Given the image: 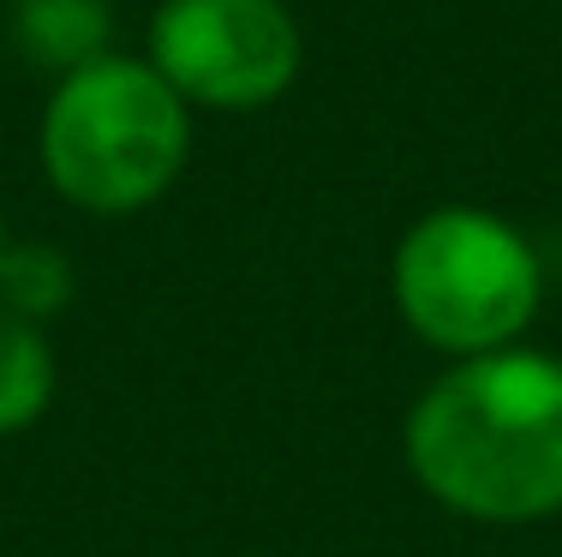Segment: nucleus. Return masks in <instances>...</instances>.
<instances>
[{"label":"nucleus","mask_w":562,"mask_h":557,"mask_svg":"<svg viewBox=\"0 0 562 557\" xmlns=\"http://www.w3.org/2000/svg\"><path fill=\"white\" fill-rule=\"evenodd\" d=\"M36 163L85 216H138L192 163V109L144 55L109 48L55 78L36 121Z\"/></svg>","instance_id":"f03ea898"},{"label":"nucleus","mask_w":562,"mask_h":557,"mask_svg":"<svg viewBox=\"0 0 562 557\" xmlns=\"http://www.w3.org/2000/svg\"><path fill=\"white\" fill-rule=\"evenodd\" d=\"M0 258H7V216H0Z\"/></svg>","instance_id":"6e6552de"},{"label":"nucleus","mask_w":562,"mask_h":557,"mask_svg":"<svg viewBox=\"0 0 562 557\" xmlns=\"http://www.w3.org/2000/svg\"><path fill=\"white\" fill-rule=\"evenodd\" d=\"M395 312L425 348L449 360L515 348L544 300L539 246L497 210L437 204L395 241Z\"/></svg>","instance_id":"7ed1b4c3"},{"label":"nucleus","mask_w":562,"mask_h":557,"mask_svg":"<svg viewBox=\"0 0 562 557\" xmlns=\"http://www.w3.org/2000/svg\"><path fill=\"white\" fill-rule=\"evenodd\" d=\"M144 60L186 109H276L305 66V31L288 0H156Z\"/></svg>","instance_id":"20e7f679"},{"label":"nucleus","mask_w":562,"mask_h":557,"mask_svg":"<svg viewBox=\"0 0 562 557\" xmlns=\"http://www.w3.org/2000/svg\"><path fill=\"white\" fill-rule=\"evenodd\" d=\"M12 48L36 73H78L114 48L109 0H12Z\"/></svg>","instance_id":"39448f33"},{"label":"nucleus","mask_w":562,"mask_h":557,"mask_svg":"<svg viewBox=\"0 0 562 557\" xmlns=\"http://www.w3.org/2000/svg\"><path fill=\"white\" fill-rule=\"evenodd\" d=\"M401 456L425 498L491 527L562 510V360L544 348H497L454 360L419 390Z\"/></svg>","instance_id":"f257e3e1"},{"label":"nucleus","mask_w":562,"mask_h":557,"mask_svg":"<svg viewBox=\"0 0 562 557\" xmlns=\"http://www.w3.org/2000/svg\"><path fill=\"white\" fill-rule=\"evenodd\" d=\"M78 294V270L60 246L43 241H7L0 258V312L24 318V324H55Z\"/></svg>","instance_id":"0eeeda50"},{"label":"nucleus","mask_w":562,"mask_h":557,"mask_svg":"<svg viewBox=\"0 0 562 557\" xmlns=\"http://www.w3.org/2000/svg\"><path fill=\"white\" fill-rule=\"evenodd\" d=\"M55 402V342L43 324L0 312V437L31 432Z\"/></svg>","instance_id":"423d86ee"}]
</instances>
